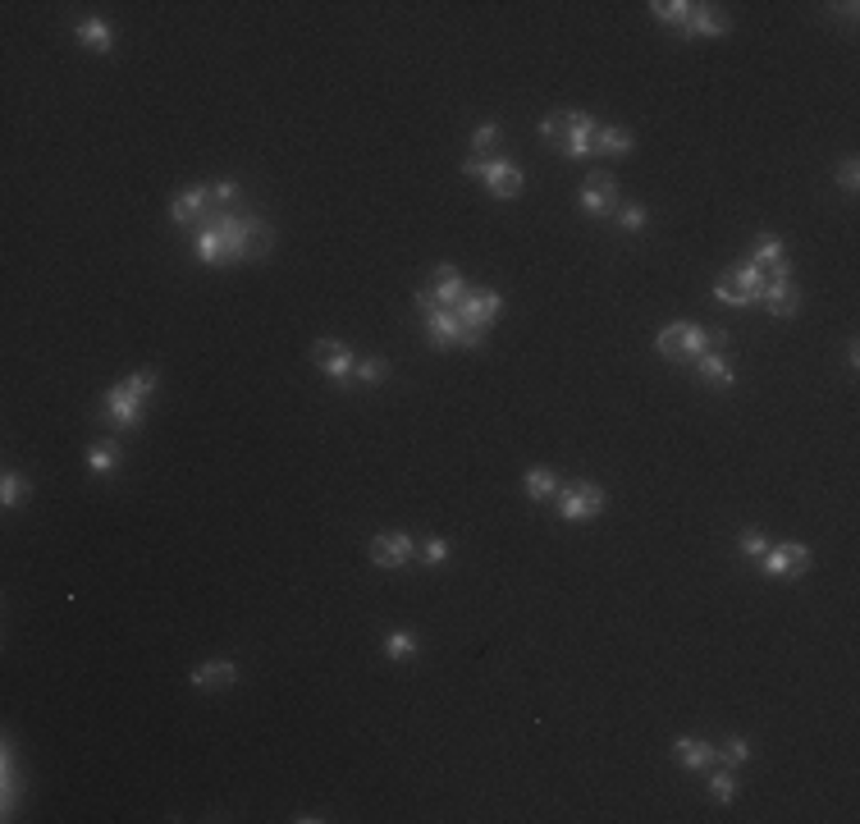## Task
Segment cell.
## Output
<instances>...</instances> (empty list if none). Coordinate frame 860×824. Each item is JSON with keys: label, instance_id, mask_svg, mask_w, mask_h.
Instances as JSON below:
<instances>
[{"label": "cell", "instance_id": "cell-9", "mask_svg": "<svg viewBox=\"0 0 860 824\" xmlns=\"http://www.w3.org/2000/svg\"><path fill=\"white\" fill-rule=\"evenodd\" d=\"M577 202H581V211L586 216H613V207H618V183H613V174H591L586 179V188L577 192Z\"/></svg>", "mask_w": 860, "mask_h": 824}, {"label": "cell", "instance_id": "cell-3", "mask_svg": "<svg viewBox=\"0 0 860 824\" xmlns=\"http://www.w3.org/2000/svg\"><path fill=\"white\" fill-rule=\"evenodd\" d=\"M462 170L472 179H485L490 198H499V202H508V198H518V192H522V170L508 166V161H462Z\"/></svg>", "mask_w": 860, "mask_h": 824}, {"label": "cell", "instance_id": "cell-11", "mask_svg": "<svg viewBox=\"0 0 860 824\" xmlns=\"http://www.w3.org/2000/svg\"><path fill=\"white\" fill-rule=\"evenodd\" d=\"M412 559V536L394 531V536H375L371 540V564L375 568H403Z\"/></svg>", "mask_w": 860, "mask_h": 824}, {"label": "cell", "instance_id": "cell-28", "mask_svg": "<svg viewBox=\"0 0 860 824\" xmlns=\"http://www.w3.org/2000/svg\"><path fill=\"white\" fill-rule=\"evenodd\" d=\"M384 655L389 659H412L417 655V637L412 633H389L384 637Z\"/></svg>", "mask_w": 860, "mask_h": 824}, {"label": "cell", "instance_id": "cell-31", "mask_svg": "<svg viewBox=\"0 0 860 824\" xmlns=\"http://www.w3.org/2000/svg\"><path fill=\"white\" fill-rule=\"evenodd\" d=\"M710 793H714V802H732V797H737V778H732L728 769L710 774Z\"/></svg>", "mask_w": 860, "mask_h": 824}, {"label": "cell", "instance_id": "cell-16", "mask_svg": "<svg viewBox=\"0 0 860 824\" xmlns=\"http://www.w3.org/2000/svg\"><path fill=\"white\" fill-rule=\"evenodd\" d=\"M591 142H595V120H591V115H568V138H563V156H586V151H591Z\"/></svg>", "mask_w": 860, "mask_h": 824}, {"label": "cell", "instance_id": "cell-38", "mask_svg": "<svg viewBox=\"0 0 860 824\" xmlns=\"http://www.w3.org/2000/svg\"><path fill=\"white\" fill-rule=\"evenodd\" d=\"M838 183H842L847 192H856V183H860V166H856V161H847V166L838 170Z\"/></svg>", "mask_w": 860, "mask_h": 824}, {"label": "cell", "instance_id": "cell-6", "mask_svg": "<svg viewBox=\"0 0 860 824\" xmlns=\"http://www.w3.org/2000/svg\"><path fill=\"white\" fill-rule=\"evenodd\" d=\"M760 568H764L769 577H801V573L810 568V549L797 545V540H788V545H769L764 555H760Z\"/></svg>", "mask_w": 860, "mask_h": 824}, {"label": "cell", "instance_id": "cell-8", "mask_svg": "<svg viewBox=\"0 0 860 824\" xmlns=\"http://www.w3.org/2000/svg\"><path fill=\"white\" fill-rule=\"evenodd\" d=\"M316 362H321V376H330L334 385H348L358 371V358H353V348H348L343 339H321L316 344Z\"/></svg>", "mask_w": 860, "mask_h": 824}, {"label": "cell", "instance_id": "cell-35", "mask_svg": "<svg viewBox=\"0 0 860 824\" xmlns=\"http://www.w3.org/2000/svg\"><path fill=\"white\" fill-rule=\"evenodd\" d=\"M124 385L133 389V395H138V399H147V395H151V389H156V371H151V367H142V371H133V376H129Z\"/></svg>", "mask_w": 860, "mask_h": 824}, {"label": "cell", "instance_id": "cell-25", "mask_svg": "<svg viewBox=\"0 0 860 824\" xmlns=\"http://www.w3.org/2000/svg\"><path fill=\"white\" fill-rule=\"evenodd\" d=\"M114 463H120V445H114V440H101V445H92V449H88V467H92V472H101V477H105Z\"/></svg>", "mask_w": 860, "mask_h": 824}, {"label": "cell", "instance_id": "cell-39", "mask_svg": "<svg viewBox=\"0 0 860 824\" xmlns=\"http://www.w3.org/2000/svg\"><path fill=\"white\" fill-rule=\"evenodd\" d=\"M211 198H215V202H233V198H239V183H233V179H220V183L211 188Z\"/></svg>", "mask_w": 860, "mask_h": 824}, {"label": "cell", "instance_id": "cell-19", "mask_svg": "<svg viewBox=\"0 0 860 824\" xmlns=\"http://www.w3.org/2000/svg\"><path fill=\"white\" fill-rule=\"evenodd\" d=\"M696 367H700V380H705L710 389H732V367L719 358V353H700V358H696Z\"/></svg>", "mask_w": 860, "mask_h": 824}, {"label": "cell", "instance_id": "cell-18", "mask_svg": "<svg viewBox=\"0 0 860 824\" xmlns=\"http://www.w3.org/2000/svg\"><path fill=\"white\" fill-rule=\"evenodd\" d=\"M728 32V14H719L714 5H696L691 23H687V37H723Z\"/></svg>", "mask_w": 860, "mask_h": 824}, {"label": "cell", "instance_id": "cell-23", "mask_svg": "<svg viewBox=\"0 0 860 824\" xmlns=\"http://www.w3.org/2000/svg\"><path fill=\"white\" fill-rule=\"evenodd\" d=\"M522 486H527L531 499H550V495H559V477L550 472V467H531V472L522 477Z\"/></svg>", "mask_w": 860, "mask_h": 824}, {"label": "cell", "instance_id": "cell-7", "mask_svg": "<svg viewBox=\"0 0 860 824\" xmlns=\"http://www.w3.org/2000/svg\"><path fill=\"white\" fill-rule=\"evenodd\" d=\"M462 293H467L462 275H458L453 266H440V270H435V289H417V307H421V311L458 307V302H462Z\"/></svg>", "mask_w": 860, "mask_h": 824}, {"label": "cell", "instance_id": "cell-27", "mask_svg": "<svg viewBox=\"0 0 860 824\" xmlns=\"http://www.w3.org/2000/svg\"><path fill=\"white\" fill-rule=\"evenodd\" d=\"M32 495V486L19 477V472H5V481H0V499H5V508H14V504H23Z\"/></svg>", "mask_w": 860, "mask_h": 824}, {"label": "cell", "instance_id": "cell-33", "mask_svg": "<svg viewBox=\"0 0 860 824\" xmlns=\"http://www.w3.org/2000/svg\"><path fill=\"white\" fill-rule=\"evenodd\" d=\"M449 559V540H440V536H430L426 545H421V564H430V568H440Z\"/></svg>", "mask_w": 860, "mask_h": 824}, {"label": "cell", "instance_id": "cell-29", "mask_svg": "<svg viewBox=\"0 0 860 824\" xmlns=\"http://www.w3.org/2000/svg\"><path fill=\"white\" fill-rule=\"evenodd\" d=\"M719 756H723L728 765H746V760H751V742H746V737H723Z\"/></svg>", "mask_w": 860, "mask_h": 824}, {"label": "cell", "instance_id": "cell-2", "mask_svg": "<svg viewBox=\"0 0 860 824\" xmlns=\"http://www.w3.org/2000/svg\"><path fill=\"white\" fill-rule=\"evenodd\" d=\"M654 348L663 353V358H700V353H710V330L705 326H696V321H673V326H663Z\"/></svg>", "mask_w": 860, "mask_h": 824}, {"label": "cell", "instance_id": "cell-30", "mask_svg": "<svg viewBox=\"0 0 860 824\" xmlns=\"http://www.w3.org/2000/svg\"><path fill=\"white\" fill-rule=\"evenodd\" d=\"M540 138L554 142V147H563V138H568V115H550V120H540Z\"/></svg>", "mask_w": 860, "mask_h": 824}, {"label": "cell", "instance_id": "cell-26", "mask_svg": "<svg viewBox=\"0 0 860 824\" xmlns=\"http://www.w3.org/2000/svg\"><path fill=\"white\" fill-rule=\"evenodd\" d=\"M499 147H503V133H499L494 124H481V129L472 133V151H476V156H490V161H499V156H494Z\"/></svg>", "mask_w": 860, "mask_h": 824}, {"label": "cell", "instance_id": "cell-14", "mask_svg": "<svg viewBox=\"0 0 860 824\" xmlns=\"http://www.w3.org/2000/svg\"><path fill=\"white\" fill-rule=\"evenodd\" d=\"M188 683H192V687H202V692L233 687V683H239V669H233L229 659H207V664H198V669L188 674Z\"/></svg>", "mask_w": 860, "mask_h": 824}, {"label": "cell", "instance_id": "cell-32", "mask_svg": "<svg viewBox=\"0 0 860 824\" xmlns=\"http://www.w3.org/2000/svg\"><path fill=\"white\" fill-rule=\"evenodd\" d=\"M389 376V362L384 358H367V362H358V380L362 385H380Z\"/></svg>", "mask_w": 860, "mask_h": 824}, {"label": "cell", "instance_id": "cell-17", "mask_svg": "<svg viewBox=\"0 0 860 824\" xmlns=\"http://www.w3.org/2000/svg\"><path fill=\"white\" fill-rule=\"evenodd\" d=\"M746 302H760V289H764V270L760 266H751V261H737L732 266V280H728Z\"/></svg>", "mask_w": 860, "mask_h": 824}, {"label": "cell", "instance_id": "cell-1", "mask_svg": "<svg viewBox=\"0 0 860 824\" xmlns=\"http://www.w3.org/2000/svg\"><path fill=\"white\" fill-rule=\"evenodd\" d=\"M453 311H458V321H462V344H467V348H481V344H485V330L494 326V317L503 311V298H499L494 289H467Z\"/></svg>", "mask_w": 860, "mask_h": 824}, {"label": "cell", "instance_id": "cell-36", "mask_svg": "<svg viewBox=\"0 0 860 824\" xmlns=\"http://www.w3.org/2000/svg\"><path fill=\"white\" fill-rule=\"evenodd\" d=\"M714 298H719L723 307H751V302H746V298H741V293H737V289H732L728 280H719V285H714Z\"/></svg>", "mask_w": 860, "mask_h": 824}, {"label": "cell", "instance_id": "cell-21", "mask_svg": "<svg viewBox=\"0 0 860 824\" xmlns=\"http://www.w3.org/2000/svg\"><path fill=\"white\" fill-rule=\"evenodd\" d=\"M591 147H600L604 156H628L632 147H637V138H632V129H595V142Z\"/></svg>", "mask_w": 860, "mask_h": 824}, {"label": "cell", "instance_id": "cell-22", "mask_svg": "<svg viewBox=\"0 0 860 824\" xmlns=\"http://www.w3.org/2000/svg\"><path fill=\"white\" fill-rule=\"evenodd\" d=\"M650 14H654L659 23L687 28V23H691V14H696V5H687V0H654V5H650Z\"/></svg>", "mask_w": 860, "mask_h": 824}, {"label": "cell", "instance_id": "cell-5", "mask_svg": "<svg viewBox=\"0 0 860 824\" xmlns=\"http://www.w3.org/2000/svg\"><path fill=\"white\" fill-rule=\"evenodd\" d=\"M604 508V490L595 481H577V486H559V514L568 522H586Z\"/></svg>", "mask_w": 860, "mask_h": 824}, {"label": "cell", "instance_id": "cell-24", "mask_svg": "<svg viewBox=\"0 0 860 824\" xmlns=\"http://www.w3.org/2000/svg\"><path fill=\"white\" fill-rule=\"evenodd\" d=\"M198 257H202L207 266L229 261V257H224V239H220V229H211V225H202V229H198Z\"/></svg>", "mask_w": 860, "mask_h": 824}, {"label": "cell", "instance_id": "cell-4", "mask_svg": "<svg viewBox=\"0 0 860 824\" xmlns=\"http://www.w3.org/2000/svg\"><path fill=\"white\" fill-rule=\"evenodd\" d=\"M97 417L110 421V426H120V430H138L142 426V399L133 395L129 385H114V389L101 395V412Z\"/></svg>", "mask_w": 860, "mask_h": 824}, {"label": "cell", "instance_id": "cell-13", "mask_svg": "<svg viewBox=\"0 0 860 824\" xmlns=\"http://www.w3.org/2000/svg\"><path fill=\"white\" fill-rule=\"evenodd\" d=\"M760 302L773 311V317H797V307H801V293L792 280H764L760 289Z\"/></svg>", "mask_w": 860, "mask_h": 824}, {"label": "cell", "instance_id": "cell-15", "mask_svg": "<svg viewBox=\"0 0 860 824\" xmlns=\"http://www.w3.org/2000/svg\"><path fill=\"white\" fill-rule=\"evenodd\" d=\"M673 756H678V765H687V769H710V765L719 760V747H714V742H700V737H678V742H673Z\"/></svg>", "mask_w": 860, "mask_h": 824}, {"label": "cell", "instance_id": "cell-20", "mask_svg": "<svg viewBox=\"0 0 860 824\" xmlns=\"http://www.w3.org/2000/svg\"><path fill=\"white\" fill-rule=\"evenodd\" d=\"M78 42H83L88 51H110V42H114V32H110V23L105 19H83L78 23Z\"/></svg>", "mask_w": 860, "mask_h": 824}, {"label": "cell", "instance_id": "cell-12", "mask_svg": "<svg viewBox=\"0 0 860 824\" xmlns=\"http://www.w3.org/2000/svg\"><path fill=\"white\" fill-rule=\"evenodd\" d=\"M426 339L444 348V344H462V321H458V311L453 307H435V311H426Z\"/></svg>", "mask_w": 860, "mask_h": 824}, {"label": "cell", "instance_id": "cell-37", "mask_svg": "<svg viewBox=\"0 0 860 824\" xmlns=\"http://www.w3.org/2000/svg\"><path fill=\"white\" fill-rule=\"evenodd\" d=\"M741 549H746V555H751V559H760V555H764V549H769V540H764L760 531H741Z\"/></svg>", "mask_w": 860, "mask_h": 824}, {"label": "cell", "instance_id": "cell-34", "mask_svg": "<svg viewBox=\"0 0 860 824\" xmlns=\"http://www.w3.org/2000/svg\"><path fill=\"white\" fill-rule=\"evenodd\" d=\"M645 220H650V211H645V207H637V202L618 211V225H622V229H632V234H637V229H645Z\"/></svg>", "mask_w": 860, "mask_h": 824}, {"label": "cell", "instance_id": "cell-10", "mask_svg": "<svg viewBox=\"0 0 860 824\" xmlns=\"http://www.w3.org/2000/svg\"><path fill=\"white\" fill-rule=\"evenodd\" d=\"M207 202H211V188H202V183H192V188H183L179 198L170 202V220L174 225H202L211 211H207Z\"/></svg>", "mask_w": 860, "mask_h": 824}]
</instances>
